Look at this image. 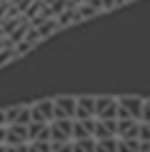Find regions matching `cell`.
<instances>
[{
	"label": "cell",
	"instance_id": "obj_1",
	"mask_svg": "<svg viewBox=\"0 0 150 152\" xmlns=\"http://www.w3.org/2000/svg\"><path fill=\"white\" fill-rule=\"evenodd\" d=\"M75 117H58L50 122V142H68L73 140Z\"/></svg>",
	"mask_w": 150,
	"mask_h": 152
},
{
	"label": "cell",
	"instance_id": "obj_2",
	"mask_svg": "<svg viewBox=\"0 0 150 152\" xmlns=\"http://www.w3.org/2000/svg\"><path fill=\"white\" fill-rule=\"evenodd\" d=\"M143 105H145V97H140V95H123L118 117H138V120H143Z\"/></svg>",
	"mask_w": 150,
	"mask_h": 152
},
{
	"label": "cell",
	"instance_id": "obj_3",
	"mask_svg": "<svg viewBox=\"0 0 150 152\" xmlns=\"http://www.w3.org/2000/svg\"><path fill=\"white\" fill-rule=\"evenodd\" d=\"M118 110H120V97H115V95H98L95 117H118Z\"/></svg>",
	"mask_w": 150,
	"mask_h": 152
},
{
	"label": "cell",
	"instance_id": "obj_4",
	"mask_svg": "<svg viewBox=\"0 0 150 152\" xmlns=\"http://www.w3.org/2000/svg\"><path fill=\"white\" fill-rule=\"evenodd\" d=\"M30 107H33V122H53L55 120V97L53 100H35Z\"/></svg>",
	"mask_w": 150,
	"mask_h": 152
},
{
	"label": "cell",
	"instance_id": "obj_5",
	"mask_svg": "<svg viewBox=\"0 0 150 152\" xmlns=\"http://www.w3.org/2000/svg\"><path fill=\"white\" fill-rule=\"evenodd\" d=\"M8 110V125L18 122V125H30L33 122V107L30 105H10Z\"/></svg>",
	"mask_w": 150,
	"mask_h": 152
},
{
	"label": "cell",
	"instance_id": "obj_6",
	"mask_svg": "<svg viewBox=\"0 0 150 152\" xmlns=\"http://www.w3.org/2000/svg\"><path fill=\"white\" fill-rule=\"evenodd\" d=\"M75 110H78V97H73V95L55 97V120L58 117H75Z\"/></svg>",
	"mask_w": 150,
	"mask_h": 152
},
{
	"label": "cell",
	"instance_id": "obj_7",
	"mask_svg": "<svg viewBox=\"0 0 150 152\" xmlns=\"http://www.w3.org/2000/svg\"><path fill=\"white\" fill-rule=\"evenodd\" d=\"M140 125L138 117H118V137H140Z\"/></svg>",
	"mask_w": 150,
	"mask_h": 152
},
{
	"label": "cell",
	"instance_id": "obj_8",
	"mask_svg": "<svg viewBox=\"0 0 150 152\" xmlns=\"http://www.w3.org/2000/svg\"><path fill=\"white\" fill-rule=\"evenodd\" d=\"M95 102H98V97H93V95H78V110H75V117H78V120L95 117Z\"/></svg>",
	"mask_w": 150,
	"mask_h": 152
},
{
	"label": "cell",
	"instance_id": "obj_9",
	"mask_svg": "<svg viewBox=\"0 0 150 152\" xmlns=\"http://www.w3.org/2000/svg\"><path fill=\"white\" fill-rule=\"evenodd\" d=\"M95 137H118V117H98L95 122Z\"/></svg>",
	"mask_w": 150,
	"mask_h": 152
},
{
	"label": "cell",
	"instance_id": "obj_10",
	"mask_svg": "<svg viewBox=\"0 0 150 152\" xmlns=\"http://www.w3.org/2000/svg\"><path fill=\"white\" fill-rule=\"evenodd\" d=\"M30 142V125H8V145H25Z\"/></svg>",
	"mask_w": 150,
	"mask_h": 152
},
{
	"label": "cell",
	"instance_id": "obj_11",
	"mask_svg": "<svg viewBox=\"0 0 150 152\" xmlns=\"http://www.w3.org/2000/svg\"><path fill=\"white\" fill-rule=\"evenodd\" d=\"M95 122H98V117H90V120H78V117H75L73 140H83V137H95Z\"/></svg>",
	"mask_w": 150,
	"mask_h": 152
},
{
	"label": "cell",
	"instance_id": "obj_12",
	"mask_svg": "<svg viewBox=\"0 0 150 152\" xmlns=\"http://www.w3.org/2000/svg\"><path fill=\"white\" fill-rule=\"evenodd\" d=\"M143 140L140 137H118V152H140Z\"/></svg>",
	"mask_w": 150,
	"mask_h": 152
},
{
	"label": "cell",
	"instance_id": "obj_13",
	"mask_svg": "<svg viewBox=\"0 0 150 152\" xmlns=\"http://www.w3.org/2000/svg\"><path fill=\"white\" fill-rule=\"evenodd\" d=\"M60 30H62V28H60V23H58V18H55V15H53V18H48L45 23H40V25H38V33L43 35V40H48L50 35L60 33Z\"/></svg>",
	"mask_w": 150,
	"mask_h": 152
},
{
	"label": "cell",
	"instance_id": "obj_14",
	"mask_svg": "<svg viewBox=\"0 0 150 152\" xmlns=\"http://www.w3.org/2000/svg\"><path fill=\"white\" fill-rule=\"evenodd\" d=\"M50 140V122H30V142Z\"/></svg>",
	"mask_w": 150,
	"mask_h": 152
},
{
	"label": "cell",
	"instance_id": "obj_15",
	"mask_svg": "<svg viewBox=\"0 0 150 152\" xmlns=\"http://www.w3.org/2000/svg\"><path fill=\"white\" fill-rule=\"evenodd\" d=\"M98 137H83V140H73V152H95Z\"/></svg>",
	"mask_w": 150,
	"mask_h": 152
},
{
	"label": "cell",
	"instance_id": "obj_16",
	"mask_svg": "<svg viewBox=\"0 0 150 152\" xmlns=\"http://www.w3.org/2000/svg\"><path fill=\"white\" fill-rule=\"evenodd\" d=\"M78 10H80V15H83V20H90V18H98L100 12V8H95L93 3H88V0H83V3H78Z\"/></svg>",
	"mask_w": 150,
	"mask_h": 152
},
{
	"label": "cell",
	"instance_id": "obj_17",
	"mask_svg": "<svg viewBox=\"0 0 150 152\" xmlns=\"http://www.w3.org/2000/svg\"><path fill=\"white\" fill-rule=\"evenodd\" d=\"M95 152H118V137H103V140H98Z\"/></svg>",
	"mask_w": 150,
	"mask_h": 152
},
{
	"label": "cell",
	"instance_id": "obj_18",
	"mask_svg": "<svg viewBox=\"0 0 150 152\" xmlns=\"http://www.w3.org/2000/svg\"><path fill=\"white\" fill-rule=\"evenodd\" d=\"M18 58H20V55H18L15 48H3L0 50V67L8 65V62H12V60H18Z\"/></svg>",
	"mask_w": 150,
	"mask_h": 152
},
{
	"label": "cell",
	"instance_id": "obj_19",
	"mask_svg": "<svg viewBox=\"0 0 150 152\" xmlns=\"http://www.w3.org/2000/svg\"><path fill=\"white\" fill-rule=\"evenodd\" d=\"M123 5H125V0H103V10L105 12L118 10V8H123Z\"/></svg>",
	"mask_w": 150,
	"mask_h": 152
},
{
	"label": "cell",
	"instance_id": "obj_20",
	"mask_svg": "<svg viewBox=\"0 0 150 152\" xmlns=\"http://www.w3.org/2000/svg\"><path fill=\"white\" fill-rule=\"evenodd\" d=\"M15 50H18V55H20V58H23V55H28V53H33V45H30V42L28 40H20V42H18V45H15Z\"/></svg>",
	"mask_w": 150,
	"mask_h": 152
},
{
	"label": "cell",
	"instance_id": "obj_21",
	"mask_svg": "<svg viewBox=\"0 0 150 152\" xmlns=\"http://www.w3.org/2000/svg\"><path fill=\"white\" fill-rule=\"evenodd\" d=\"M53 152H73V140H68V142H53Z\"/></svg>",
	"mask_w": 150,
	"mask_h": 152
},
{
	"label": "cell",
	"instance_id": "obj_22",
	"mask_svg": "<svg viewBox=\"0 0 150 152\" xmlns=\"http://www.w3.org/2000/svg\"><path fill=\"white\" fill-rule=\"evenodd\" d=\"M140 140L150 142V122H145V120H143V125H140Z\"/></svg>",
	"mask_w": 150,
	"mask_h": 152
},
{
	"label": "cell",
	"instance_id": "obj_23",
	"mask_svg": "<svg viewBox=\"0 0 150 152\" xmlns=\"http://www.w3.org/2000/svg\"><path fill=\"white\" fill-rule=\"evenodd\" d=\"M143 120L150 122V97H145V105H143Z\"/></svg>",
	"mask_w": 150,
	"mask_h": 152
},
{
	"label": "cell",
	"instance_id": "obj_24",
	"mask_svg": "<svg viewBox=\"0 0 150 152\" xmlns=\"http://www.w3.org/2000/svg\"><path fill=\"white\" fill-rule=\"evenodd\" d=\"M3 125H8V110L0 107V127H3Z\"/></svg>",
	"mask_w": 150,
	"mask_h": 152
},
{
	"label": "cell",
	"instance_id": "obj_25",
	"mask_svg": "<svg viewBox=\"0 0 150 152\" xmlns=\"http://www.w3.org/2000/svg\"><path fill=\"white\" fill-rule=\"evenodd\" d=\"M140 152H150V142H143V150Z\"/></svg>",
	"mask_w": 150,
	"mask_h": 152
},
{
	"label": "cell",
	"instance_id": "obj_26",
	"mask_svg": "<svg viewBox=\"0 0 150 152\" xmlns=\"http://www.w3.org/2000/svg\"><path fill=\"white\" fill-rule=\"evenodd\" d=\"M128 3H135V0H125V5H128Z\"/></svg>",
	"mask_w": 150,
	"mask_h": 152
},
{
	"label": "cell",
	"instance_id": "obj_27",
	"mask_svg": "<svg viewBox=\"0 0 150 152\" xmlns=\"http://www.w3.org/2000/svg\"><path fill=\"white\" fill-rule=\"evenodd\" d=\"M73 3H83V0H73Z\"/></svg>",
	"mask_w": 150,
	"mask_h": 152
}]
</instances>
